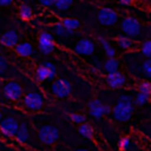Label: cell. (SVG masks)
<instances>
[{
	"instance_id": "obj_26",
	"label": "cell",
	"mask_w": 151,
	"mask_h": 151,
	"mask_svg": "<svg viewBox=\"0 0 151 151\" xmlns=\"http://www.w3.org/2000/svg\"><path fill=\"white\" fill-rule=\"evenodd\" d=\"M73 0H54L53 6L58 9V11H66L71 7Z\"/></svg>"
},
{
	"instance_id": "obj_1",
	"label": "cell",
	"mask_w": 151,
	"mask_h": 151,
	"mask_svg": "<svg viewBox=\"0 0 151 151\" xmlns=\"http://www.w3.org/2000/svg\"><path fill=\"white\" fill-rule=\"evenodd\" d=\"M134 112V103H133V98L132 96L124 93L120 94L117 103L113 105L112 110H111V114L113 117V119H116L117 122H127L132 114Z\"/></svg>"
},
{
	"instance_id": "obj_28",
	"label": "cell",
	"mask_w": 151,
	"mask_h": 151,
	"mask_svg": "<svg viewBox=\"0 0 151 151\" xmlns=\"http://www.w3.org/2000/svg\"><path fill=\"white\" fill-rule=\"evenodd\" d=\"M140 53L145 58H151V40H146L140 45Z\"/></svg>"
},
{
	"instance_id": "obj_33",
	"label": "cell",
	"mask_w": 151,
	"mask_h": 151,
	"mask_svg": "<svg viewBox=\"0 0 151 151\" xmlns=\"http://www.w3.org/2000/svg\"><path fill=\"white\" fill-rule=\"evenodd\" d=\"M143 131H144V133L149 137V139L151 140V125L149 124V125H146V126H144L143 127Z\"/></svg>"
},
{
	"instance_id": "obj_37",
	"label": "cell",
	"mask_w": 151,
	"mask_h": 151,
	"mask_svg": "<svg viewBox=\"0 0 151 151\" xmlns=\"http://www.w3.org/2000/svg\"><path fill=\"white\" fill-rule=\"evenodd\" d=\"M1 119H2V112L0 111V120H1Z\"/></svg>"
},
{
	"instance_id": "obj_24",
	"label": "cell",
	"mask_w": 151,
	"mask_h": 151,
	"mask_svg": "<svg viewBox=\"0 0 151 151\" xmlns=\"http://www.w3.org/2000/svg\"><path fill=\"white\" fill-rule=\"evenodd\" d=\"M150 96H147V94H144V93H142V92H137V94L134 96V98H133V103H134V105H137V106H143V105H145L149 100H150Z\"/></svg>"
},
{
	"instance_id": "obj_20",
	"label": "cell",
	"mask_w": 151,
	"mask_h": 151,
	"mask_svg": "<svg viewBox=\"0 0 151 151\" xmlns=\"http://www.w3.org/2000/svg\"><path fill=\"white\" fill-rule=\"evenodd\" d=\"M53 32L55 35L60 37V38H66L68 35H72L73 34V31H70L67 28H65V26L61 24V22H57L53 25Z\"/></svg>"
},
{
	"instance_id": "obj_8",
	"label": "cell",
	"mask_w": 151,
	"mask_h": 151,
	"mask_svg": "<svg viewBox=\"0 0 151 151\" xmlns=\"http://www.w3.org/2000/svg\"><path fill=\"white\" fill-rule=\"evenodd\" d=\"M19 122L14 117H5L0 120V131L6 138H13L18 130Z\"/></svg>"
},
{
	"instance_id": "obj_15",
	"label": "cell",
	"mask_w": 151,
	"mask_h": 151,
	"mask_svg": "<svg viewBox=\"0 0 151 151\" xmlns=\"http://www.w3.org/2000/svg\"><path fill=\"white\" fill-rule=\"evenodd\" d=\"M14 138L17 139V142H19L21 144H25L29 140V129H28L26 123H20L19 124Z\"/></svg>"
},
{
	"instance_id": "obj_35",
	"label": "cell",
	"mask_w": 151,
	"mask_h": 151,
	"mask_svg": "<svg viewBox=\"0 0 151 151\" xmlns=\"http://www.w3.org/2000/svg\"><path fill=\"white\" fill-rule=\"evenodd\" d=\"M119 2L123 5H130L132 2V0H119Z\"/></svg>"
},
{
	"instance_id": "obj_29",
	"label": "cell",
	"mask_w": 151,
	"mask_h": 151,
	"mask_svg": "<svg viewBox=\"0 0 151 151\" xmlns=\"http://www.w3.org/2000/svg\"><path fill=\"white\" fill-rule=\"evenodd\" d=\"M130 145H131V139H130V137H127V136L122 137V138L119 139V142H118V147H119L120 151H126V150H129Z\"/></svg>"
},
{
	"instance_id": "obj_23",
	"label": "cell",
	"mask_w": 151,
	"mask_h": 151,
	"mask_svg": "<svg viewBox=\"0 0 151 151\" xmlns=\"http://www.w3.org/2000/svg\"><path fill=\"white\" fill-rule=\"evenodd\" d=\"M61 24L65 26V28L70 29V31H76L77 28H79L80 26V22L78 19H74V18H65L61 20Z\"/></svg>"
},
{
	"instance_id": "obj_13",
	"label": "cell",
	"mask_w": 151,
	"mask_h": 151,
	"mask_svg": "<svg viewBox=\"0 0 151 151\" xmlns=\"http://www.w3.org/2000/svg\"><path fill=\"white\" fill-rule=\"evenodd\" d=\"M88 114L94 119H100L103 116H105V104L100 99H92L88 105Z\"/></svg>"
},
{
	"instance_id": "obj_21",
	"label": "cell",
	"mask_w": 151,
	"mask_h": 151,
	"mask_svg": "<svg viewBox=\"0 0 151 151\" xmlns=\"http://www.w3.org/2000/svg\"><path fill=\"white\" fill-rule=\"evenodd\" d=\"M104 70L106 71V73H112L119 70V61L113 57V58H107L104 63Z\"/></svg>"
},
{
	"instance_id": "obj_32",
	"label": "cell",
	"mask_w": 151,
	"mask_h": 151,
	"mask_svg": "<svg viewBox=\"0 0 151 151\" xmlns=\"http://www.w3.org/2000/svg\"><path fill=\"white\" fill-rule=\"evenodd\" d=\"M40 5L45 6V7H50V6H53V2L54 0H38Z\"/></svg>"
},
{
	"instance_id": "obj_16",
	"label": "cell",
	"mask_w": 151,
	"mask_h": 151,
	"mask_svg": "<svg viewBox=\"0 0 151 151\" xmlns=\"http://www.w3.org/2000/svg\"><path fill=\"white\" fill-rule=\"evenodd\" d=\"M15 52L20 55V57H29L33 53V47L29 42L24 41V42H18L14 46Z\"/></svg>"
},
{
	"instance_id": "obj_18",
	"label": "cell",
	"mask_w": 151,
	"mask_h": 151,
	"mask_svg": "<svg viewBox=\"0 0 151 151\" xmlns=\"http://www.w3.org/2000/svg\"><path fill=\"white\" fill-rule=\"evenodd\" d=\"M116 41H117L118 47H120V48L124 50V51H129V50L133 48V46H134L133 40L130 39V38L126 37V35H119V37H117V40H116Z\"/></svg>"
},
{
	"instance_id": "obj_27",
	"label": "cell",
	"mask_w": 151,
	"mask_h": 151,
	"mask_svg": "<svg viewBox=\"0 0 151 151\" xmlns=\"http://www.w3.org/2000/svg\"><path fill=\"white\" fill-rule=\"evenodd\" d=\"M142 72H143V74L146 77V78H149V79H151V58H146L143 63H142Z\"/></svg>"
},
{
	"instance_id": "obj_5",
	"label": "cell",
	"mask_w": 151,
	"mask_h": 151,
	"mask_svg": "<svg viewBox=\"0 0 151 151\" xmlns=\"http://www.w3.org/2000/svg\"><path fill=\"white\" fill-rule=\"evenodd\" d=\"M57 68L55 66L50 63L45 61L41 65H39L35 70V78L38 81H45V80H52L55 78Z\"/></svg>"
},
{
	"instance_id": "obj_10",
	"label": "cell",
	"mask_w": 151,
	"mask_h": 151,
	"mask_svg": "<svg viewBox=\"0 0 151 151\" xmlns=\"http://www.w3.org/2000/svg\"><path fill=\"white\" fill-rule=\"evenodd\" d=\"M97 18H98V21L104 26H112L118 21L117 12L111 9V8H107V7L100 8L98 11Z\"/></svg>"
},
{
	"instance_id": "obj_11",
	"label": "cell",
	"mask_w": 151,
	"mask_h": 151,
	"mask_svg": "<svg viewBox=\"0 0 151 151\" xmlns=\"http://www.w3.org/2000/svg\"><path fill=\"white\" fill-rule=\"evenodd\" d=\"M96 45L90 38H81L74 45V52L79 55H91L94 52Z\"/></svg>"
},
{
	"instance_id": "obj_34",
	"label": "cell",
	"mask_w": 151,
	"mask_h": 151,
	"mask_svg": "<svg viewBox=\"0 0 151 151\" xmlns=\"http://www.w3.org/2000/svg\"><path fill=\"white\" fill-rule=\"evenodd\" d=\"M14 0H0V6H9Z\"/></svg>"
},
{
	"instance_id": "obj_4",
	"label": "cell",
	"mask_w": 151,
	"mask_h": 151,
	"mask_svg": "<svg viewBox=\"0 0 151 151\" xmlns=\"http://www.w3.org/2000/svg\"><path fill=\"white\" fill-rule=\"evenodd\" d=\"M120 29L129 38H136L140 34V24L136 18L126 17L120 22Z\"/></svg>"
},
{
	"instance_id": "obj_17",
	"label": "cell",
	"mask_w": 151,
	"mask_h": 151,
	"mask_svg": "<svg viewBox=\"0 0 151 151\" xmlns=\"http://www.w3.org/2000/svg\"><path fill=\"white\" fill-rule=\"evenodd\" d=\"M98 41H99V44L101 45V47H103V50H104V53H105V55L107 57V58H113V57H116V50H114V47L110 44V41L109 40H106L105 38H103V37H98Z\"/></svg>"
},
{
	"instance_id": "obj_31",
	"label": "cell",
	"mask_w": 151,
	"mask_h": 151,
	"mask_svg": "<svg viewBox=\"0 0 151 151\" xmlns=\"http://www.w3.org/2000/svg\"><path fill=\"white\" fill-rule=\"evenodd\" d=\"M8 70V63L7 60L0 54V78H4Z\"/></svg>"
},
{
	"instance_id": "obj_6",
	"label": "cell",
	"mask_w": 151,
	"mask_h": 151,
	"mask_svg": "<svg viewBox=\"0 0 151 151\" xmlns=\"http://www.w3.org/2000/svg\"><path fill=\"white\" fill-rule=\"evenodd\" d=\"M71 91H72V86H71L70 81L64 78L54 80L51 85V92L57 98H66L70 96Z\"/></svg>"
},
{
	"instance_id": "obj_22",
	"label": "cell",
	"mask_w": 151,
	"mask_h": 151,
	"mask_svg": "<svg viewBox=\"0 0 151 151\" xmlns=\"http://www.w3.org/2000/svg\"><path fill=\"white\" fill-rule=\"evenodd\" d=\"M19 17L22 20H29V19H32V17H33L32 8L28 5H26V4H21L19 6Z\"/></svg>"
},
{
	"instance_id": "obj_38",
	"label": "cell",
	"mask_w": 151,
	"mask_h": 151,
	"mask_svg": "<svg viewBox=\"0 0 151 151\" xmlns=\"http://www.w3.org/2000/svg\"><path fill=\"white\" fill-rule=\"evenodd\" d=\"M8 151H12V150H8Z\"/></svg>"
},
{
	"instance_id": "obj_2",
	"label": "cell",
	"mask_w": 151,
	"mask_h": 151,
	"mask_svg": "<svg viewBox=\"0 0 151 151\" xmlns=\"http://www.w3.org/2000/svg\"><path fill=\"white\" fill-rule=\"evenodd\" d=\"M38 138L42 144L51 145L55 143L59 138V130L54 125H42L38 130Z\"/></svg>"
},
{
	"instance_id": "obj_12",
	"label": "cell",
	"mask_w": 151,
	"mask_h": 151,
	"mask_svg": "<svg viewBox=\"0 0 151 151\" xmlns=\"http://www.w3.org/2000/svg\"><path fill=\"white\" fill-rule=\"evenodd\" d=\"M126 83V78L123 73H120L119 71L112 72V73H107L106 76V84L110 88H122Z\"/></svg>"
},
{
	"instance_id": "obj_36",
	"label": "cell",
	"mask_w": 151,
	"mask_h": 151,
	"mask_svg": "<svg viewBox=\"0 0 151 151\" xmlns=\"http://www.w3.org/2000/svg\"><path fill=\"white\" fill-rule=\"evenodd\" d=\"M76 151H90V150H87V149H78Z\"/></svg>"
},
{
	"instance_id": "obj_19",
	"label": "cell",
	"mask_w": 151,
	"mask_h": 151,
	"mask_svg": "<svg viewBox=\"0 0 151 151\" xmlns=\"http://www.w3.org/2000/svg\"><path fill=\"white\" fill-rule=\"evenodd\" d=\"M78 132L80 136H83L84 138H87V139H91L93 137V133H94V130L92 127V125H90L88 123L84 122L81 124H79V127H78Z\"/></svg>"
},
{
	"instance_id": "obj_7",
	"label": "cell",
	"mask_w": 151,
	"mask_h": 151,
	"mask_svg": "<svg viewBox=\"0 0 151 151\" xmlns=\"http://www.w3.org/2000/svg\"><path fill=\"white\" fill-rule=\"evenodd\" d=\"M2 93L8 100L17 101L22 97V87L18 81L9 80L4 85Z\"/></svg>"
},
{
	"instance_id": "obj_14",
	"label": "cell",
	"mask_w": 151,
	"mask_h": 151,
	"mask_svg": "<svg viewBox=\"0 0 151 151\" xmlns=\"http://www.w3.org/2000/svg\"><path fill=\"white\" fill-rule=\"evenodd\" d=\"M19 37L15 29H8L0 37V42L6 47H14L18 44Z\"/></svg>"
},
{
	"instance_id": "obj_9",
	"label": "cell",
	"mask_w": 151,
	"mask_h": 151,
	"mask_svg": "<svg viewBox=\"0 0 151 151\" xmlns=\"http://www.w3.org/2000/svg\"><path fill=\"white\" fill-rule=\"evenodd\" d=\"M38 47L40 50L41 53L44 54H50L54 51L55 44H54V39L53 35L48 32H41L38 37Z\"/></svg>"
},
{
	"instance_id": "obj_30",
	"label": "cell",
	"mask_w": 151,
	"mask_h": 151,
	"mask_svg": "<svg viewBox=\"0 0 151 151\" xmlns=\"http://www.w3.org/2000/svg\"><path fill=\"white\" fill-rule=\"evenodd\" d=\"M70 119H71L73 123H76V124H81V123L86 122V117H85L84 114L77 113V112L71 113V114H70Z\"/></svg>"
},
{
	"instance_id": "obj_25",
	"label": "cell",
	"mask_w": 151,
	"mask_h": 151,
	"mask_svg": "<svg viewBox=\"0 0 151 151\" xmlns=\"http://www.w3.org/2000/svg\"><path fill=\"white\" fill-rule=\"evenodd\" d=\"M137 91L151 97V81H149V80H142L138 84V86H137Z\"/></svg>"
},
{
	"instance_id": "obj_3",
	"label": "cell",
	"mask_w": 151,
	"mask_h": 151,
	"mask_svg": "<svg viewBox=\"0 0 151 151\" xmlns=\"http://www.w3.org/2000/svg\"><path fill=\"white\" fill-rule=\"evenodd\" d=\"M22 105L28 111H40L44 106V98L39 92H27L24 96Z\"/></svg>"
},
{
	"instance_id": "obj_39",
	"label": "cell",
	"mask_w": 151,
	"mask_h": 151,
	"mask_svg": "<svg viewBox=\"0 0 151 151\" xmlns=\"http://www.w3.org/2000/svg\"><path fill=\"white\" fill-rule=\"evenodd\" d=\"M126 151H127V150H126Z\"/></svg>"
}]
</instances>
